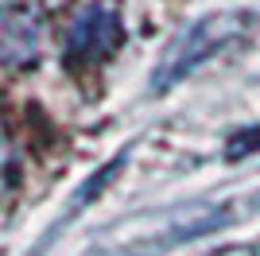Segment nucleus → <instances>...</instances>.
Masks as SVG:
<instances>
[{"mask_svg": "<svg viewBox=\"0 0 260 256\" xmlns=\"http://www.w3.org/2000/svg\"><path fill=\"white\" fill-rule=\"evenodd\" d=\"M124 43V20L113 0H86L62 31V51L70 66H98Z\"/></svg>", "mask_w": 260, "mask_h": 256, "instance_id": "nucleus-2", "label": "nucleus"}, {"mask_svg": "<svg viewBox=\"0 0 260 256\" xmlns=\"http://www.w3.org/2000/svg\"><path fill=\"white\" fill-rule=\"evenodd\" d=\"M43 51V12L23 0L4 4V20H0V54L8 70H27L39 62Z\"/></svg>", "mask_w": 260, "mask_h": 256, "instance_id": "nucleus-3", "label": "nucleus"}, {"mask_svg": "<svg viewBox=\"0 0 260 256\" xmlns=\"http://www.w3.org/2000/svg\"><path fill=\"white\" fill-rule=\"evenodd\" d=\"M249 27V16L245 12H214V16H202L194 20L186 31L175 35V43L163 51L159 70L152 74V89L163 93L171 89L175 82H183L190 70H198L202 62H210L214 54H221L229 43H237Z\"/></svg>", "mask_w": 260, "mask_h": 256, "instance_id": "nucleus-1", "label": "nucleus"}, {"mask_svg": "<svg viewBox=\"0 0 260 256\" xmlns=\"http://www.w3.org/2000/svg\"><path fill=\"white\" fill-rule=\"evenodd\" d=\"M206 256H260V252H256V245H225V248L206 252Z\"/></svg>", "mask_w": 260, "mask_h": 256, "instance_id": "nucleus-4", "label": "nucleus"}]
</instances>
